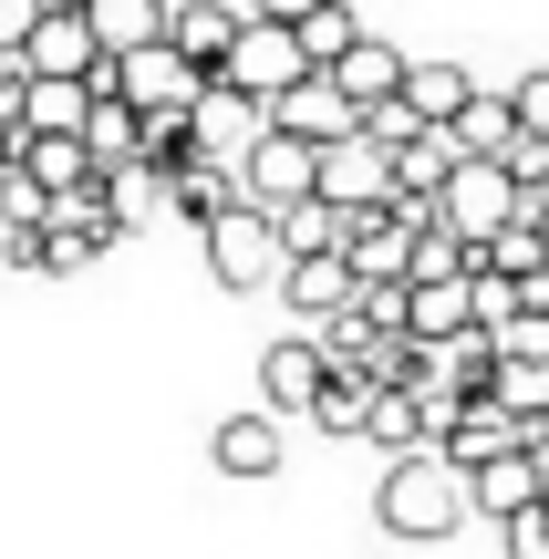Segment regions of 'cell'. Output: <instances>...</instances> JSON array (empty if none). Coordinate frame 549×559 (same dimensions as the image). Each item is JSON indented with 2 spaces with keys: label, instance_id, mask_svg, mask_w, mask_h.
<instances>
[{
  "label": "cell",
  "instance_id": "cell-24",
  "mask_svg": "<svg viewBox=\"0 0 549 559\" xmlns=\"http://www.w3.org/2000/svg\"><path fill=\"white\" fill-rule=\"evenodd\" d=\"M311 425H322V436H373V383L332 373V394L311 404Z\"/></svg>",
  "mask_w": 549,
  "mask_h": 559
},
{
  "label": "cell",
  "instance_id": "cell-18",
  "mask_svg": "<svg viewBox=\"0 0 549 559\" xmlns=\"http://www.w3.org/2000/svg\"><path fill=\"white\" fill-rule=\"evenodd\" d=\"M207 456H218V477H281V425L270 415H228L218 436H207Z\"/></svg>",
  "mask_w": 549,
  "mask_h": 559
},
{
  "label": "cell",
  "instance_id": "cell-7",
  "mask_svg": "<svg viewBox=\"0 0 549 559\" xmlns=\"http://www.w3.org/2000/svg\"><path fill=\"white\" fill-rule=\"evenodd\" d=\"M435 218H415V207H373V218H353L343 228V260H353V280L363 290H405L415 280V239H426Z\"/></svg>",
  "mask_w": 549,
  "mask_h": 559
},
{
  "label": "cell",
  "instance_id": "cell-15",
  "mask_svg": "<svg viewBox=\"0 0 549 559\" xmlns=\"http://www.w3.org/2000/svg\"><path fill=\"white\" fill-rule=\"evenodd\" d=\"M405 104H415L426 135H456L467 104H477V73H467V62H415V73H405Z\"/></svg>",
  "mask_w": 549,
  "mask_h": 559
},
{
  "label": "cell",
  "instance_id": "cell-10",
  "mask_svg": "<svg viewBox=\"0 0 549 559\" xmlns=\"http://www.w3.org/2000/svg\"><path fill=\"white\" fill-rule=\"evenodd\" d=\"M239 32H249V11H228V0H166V41H177V52L198 62L207 83L228 73V52H239Z\"/></svg>",
  "mask_w": 549,
  "mask_h": 559
},
{
  "label": "cell",
  "instance_id": "cell-1",
  "mask_svg": "<svg viewBox=\"0 0 549 559\" xmlns=\"http://www.w3.org/2000/svg\"><path fill=\"white\" fill-rule=\"evenodd\" d=\"M467 466H446L426 445V456H394L384 477H373V528L384 539H405V549H435V539H456V519H467Z\"/></svg>",
  "mask_w": 549,
  "mask_h": 559
},
{
  "label": "cell",
  "instance_id": "cell-16",
  "mask_svg": "<svg viewBox=\"0 0 549 559\" xmlns=\"http://www.w3.org/2000/svg\"><path fill=\"white\" fill-rule=\"evenodd\" d=\"M166 207H177V218L207 239L218 218H239V207H249V198H239V166H207V156H198L187 177H166Z\"/></svg>",
  "mask_w": 549,
  "mask_h": 559
},
{
  "label": "cell",
  "instance_id": "cell-12",
  "mask_svg": "<svg viewBox=\"0 0 549 559\" xmlns=\"http://www.w3.org/2000/svg\"><path fill=\"white\" fill-rule=\"evenodd\" d=\"M270 135V104H249L239 83H207V104H198V156L207 166H249V145Z\"/></svg>",
  "mask_w": 549,
  "mask_h": 559
},
{
  "label": "cell",
  "instance_id": "cell-2",
  "mask_svg": "<svg viewBox=\"0 0 549 559\" xmlns=\"http://www.w3.org/2000/svg\"><path fill=\"white\" fill-rule=\"evenodd\" d=\"M218 83H239L249 104H270V115H281L290 94H301V83H322L301 62V32H290V11H249V32H239V52H228V73Z\"/></svg>",
  "mask_w": 549,
  "mask_h": 559
},
{
  "label": "cell",
  "instance_id": "cell-11",
  "mask_svg": "<svg viewBox=\"0 0 549 559\" xmlns=\"http://www.w3.org/2000/svg\"><path fill=\"white\" fill-rule=\"evenodd\" d=\"M435 456L467 466V477H488L498 456H518V415H498V404H456V415H435Z\"/></svg>",
  "mask_w": 549,
  "mask_h": 559
},
{
  "label": "cell",
  "instance_id": "cell-14",
  "mask_svg": "<svg viewBox=\"0 0 549 559\" xmlns=\"http://www.w3.org/2000/svg\"><path fill=\"white\" fill-rule=\"evenodd\" d=\"M41 239H52V270H94L104 249L124 239V218H115V198H73V207H52V228H41Z\"/></svg>",
  "mask_w": 549,
  "mask_h": 559
},
{
  "label": "cell",
  "instance_id": "cell-8",
  "mask_svg": "<svg viewBox=\"0 0 549 559\" xmlns=\"http://www.w3.org/2000/svg\"><path fill=\"white\" fill-rule=\"evenodd\" d=\"M322 207L332 218H373V207H394V156L353 124L343 145H322Z\"/></svg>",
  "mask_w": 549,
  "mask_h": 559
},
{
  "label": "cell",
  "instance_id": "cell-25",
  "mask_svg": "<svg viewBox=\"0 0 549 559\" xmlns=\"http://www.w3.org/2000/svg\"><path fill=\"white\" fill-rule=\"evenodd\" d=\"M41 228H52L41 177H0V239H41Z\"/></svg>",
  "mask_w": 549,
  "mask_h": 559
},
{
  "label": "cell",
  "instance_id": "cell-5",
  "mask_svg": "<svg viewBox=\"0 0 549 559\" xmlns=\"http://www.w3.org/2000/svg\"><path fill=\"white\" fill-rule=\"evenodd\" d=\"M207 280L218 290H270V280H290V249H281V228L260 218V207H239V218H218L207 228Z\"/></svg>",
  "mask_w": 549,
  "mask_h": 559
},
{
  "label": "cell",
  "instance_id": "cell-4",
  "mask_svg": "<svg viewBox=\"0 0 549 559\" xmlns=\"http://www.w3.org/2000/svg\"><path fill=\"white\" fill-rule=\"evenodd\" d=\"M239 198L260 207V218H301V207L322 198V145H301L290 124H270V135L249 145V166H239Z\"/></svg>",
  "mask_w": 549,
  "mask_h": 559
},
{
  "label": "cell",
  "instance_id": "cell-21",
  "mask_svg": "<svg viewBox=\"0 0 549 559\" xmlns=\"http://www.w3.org/2000/svg\"><path fill=\"white\" fill-rule=\"evenodd\" d=\"M83 11H94V41H104V52H145V41H166V11H156V0H83Z\"/></svg>",
  "mask_w": 549,
  "mask_h": 559
},
{
  "label": "cell",
  "instance_id": "cell-3",
  "mask_svg": "<svg viewBox=\"0 0 549 559\" xmlns=\"http://www.w3.org/2000/svg\"><path fill=\"white\" fill-rule=\"evenodd\" d=\"M518 218H529V198H518V177H509V166H488V156H467V166L446 177V198H435V228H446V239H467V249L509 239Z\"/></svg>",
  "mask_w": 549,
  "mask_h": 559
},
{
  "label": "cell",
  "instance_id": "cell-23",
  "mask_svg": "<svg viewBox=\"0 0 549 559\" xmlns=\"http://www.w3.org/2000/svg\"><path fill=\"white\" fill-rule=\"evenodd\" d=\"M21 124H32V135H83V124H94V94H83V83H32Z\"/></svg>",
  "mask_w": 549,
  "mask_h": 559
},
{
  "label": "cell",
  "instance_id": "cell-6",
  "mask_svg": "<svg viewBox=\"0 0 549 559\" xmlns=\"http://www.w3.org/2000/svg\"><path fill=\"white\" fill-rule=\"evenodd\" d=\"M32 83H83V94H94V73L115 52H104L94 41V11H83V0H41V32H32Z\"/></svg>",
  "mask_w": 549,
  "mask_h": 559
},
{
  "label": "cell",
  "instance_id": "cell-26",
  "mask_svg": "<svg viewBox=\"0 0 549 559\" xmlns=\"http://www.w3.org/2000/svg\"><path fill=\"white\" fill-rule=\"evenodd\" d=\"M509 115H518V135L549 145V62H529V73L509 83Z\"/></svg>",
  "mask_w": 549,
  "mask_h": 559
},
{
  "label": "cell",
  "instance_id": "cell-19",
  "mask_svg": "<svg viewBox=\"0 0 549 559\" xmlns=\"http://www.w3.org/2000/svg\"><path fill=\"white\" fill-rule=\"evenodd\" d=\"M281 290H290V311H311V321H343L363 280H353V260L332 249V260H290V280H281Z\"/></svg>",
  "mask_w": 549,
  "mask_h": 559
},
{
  "label": "cell",
  "instance_id": "cell-17",
  "mask_svg": "<svg viewBox=\"0 0 549 559\" xmlns=\"http://www.w3.org/2000/svg\"><path fill=\"white\" fill-rule=\"evenodd\" d=\"M290 32H301V62H311V73H332V62H353V52L373 41L343 0H301V11H290Z\"/></svg>",
  "mask_w": 549,
  "mask_h": 559
},
{
  "label": "cell",
  "instance_id": "cell-27",
  "mask_svg": "<svg viewBox=\"0 0 549 559\" xmlns=\"http://www.w3.org/2000/svg\"><path fill=\"white\" fill-rule=\"evenodd\" d=\"M353 321H363V332H405V321H415V290H353Z\"/></svg>",
  "mask_w": 549,
  "mask_h": 559
},
{
  "label": "cell",
  "instance_id": "cell-20",
  "mask_svg": "<svg viewBox=\"0 0 549 559\" xmlns=\"http://www.w3.org/2000/svg\"><path fill=\"white\" fill-rule=\"evenodd\" d=\"M467 498L488 508L498 528H518V519H529V508H539V456H498L488 477H467Z\"/></svg>",
  "mask_w": 549,
  "mask_h": 559
},
{
  "label": "cell",
  "instance_id": "cell-9",
  "mask_svg": "<svg viewBox=\"0 0 549 559\" xmlns=\"http://www.w3.org/2000/svg\"><path fill=\"white\" fill-rule=\"evenodd\" d=\"M322 394H332L322 332H290V342H270V353H260V415H270V425H281V415H311Z\"/></svg>",
  "mask_w": 549,
  "mask_h": 559
},
{
  "label": "cell",
  "instance_id": "cell-13",
  "mask_svg": "<svg viewBox=\"0 0 549 559\" xmlns=\"http://www.w3.org/2000/svg\"><path fill=\"white\" fill-rule=\"evenodd\" d=\"M405 73H415V62L394 52V41H363V52H353V62H332L322 83H332V94L353 104V124H373L384 104H405Z\"/></svg>",
  "mask_w": 549,
  "mask_h": 559
},
{
  "label": "cell",
  "instance_id": "cell-28",
  "mask_svg": "<svg viewBox=\"0 0 549 559\" xmlns=\"http://www.w3.org/2000/svg\"><path fill=\"white\" fill-rule=\"evenodd\" d=\"M498 539H509V559H549V508H529V519L498 528Z\"/></svg>",
  "mask_w": 549,
  "mask_h": 559
},
{
  "label": "cell",
  "instance_id": "cell-22",
  "mask_svg": "<svg viewBox=\"0 0 549 559\" xmlns=\"http://www.w3.org/2000/svg\"><path fill=\"white\" fill-rule=\"evenodd\" d=\"M270 124H290L301 145H343V135H353V104L332 94V83H301V94H290L281 115H270Z\"/></svg>",
  "mask_w": 549,
  "mask_h": 559
}]
</instances>
